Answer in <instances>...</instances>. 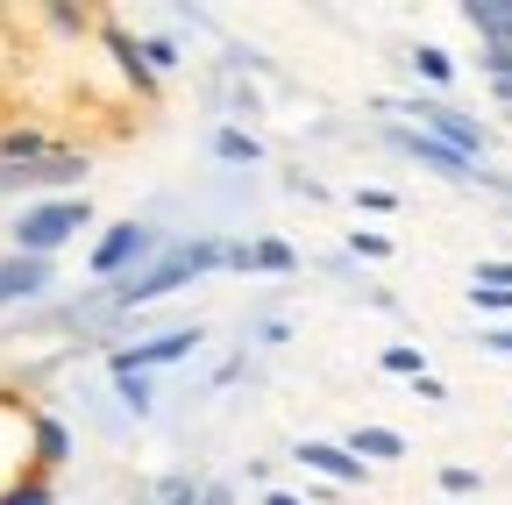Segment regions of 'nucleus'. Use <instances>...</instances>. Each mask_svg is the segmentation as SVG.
<instances>
[{
    "label": "nucleus",
    "mask_w": 512,
    "mask_h": 505,
    "mask_svg": "<svg viewBox=\"0 0 512 505\" xmlns=\"http://www.w3.org/2000/svg\"><path fill=\"white\" fill-rule=\"evenodd\" d=\"M228 257L221 242H192V249H171L164 264H150L143 278H128L121 285V299H157V292H171V285H185V278H200V271H214Z\"/></svg>",
    "instance_id": "f257e3e1"
},
{
    "label": "nucleus",
    "mask_w": 512,
    "mask_h": 505,
    "mask_svg": "<svg viewBox=\"0 0 512 505\" xmlns=\"http://www.w3.org/2000/svg\"><path fill=\"white\" fill-rule=\"evenodd\" d=\"M86 228V200H50V207H36V214H22V228H15V242L29 249V257H43V249H57L64 235H79Z\"/></svg>",
    "instance_id": "f03ea898"
},
{
    "label": "nucleus",
    "mask_w": 512,
    "mask_h": 505,
    "mask_svg": "<svg viewBox=\"0 0 512 505\" xmlns=\"http://www.w3.org/2000/svg\"><path fill=\"white\" fill-rule=\"evenodd\" d=\"M136 257H150V235H143L136 221H121V228H114V235L93 249V271H100V278H114L121 264H136Z\"/></svg>",
    "instance_id": "7ed1b4c3"
},
{
    "label": "nucleus",
    "mask_w": 512,
    "mask_h": 505,
    "mask_svg": "<svg viewBox=\"0 0 512 505\" xmlns=\"http://www.w3.org/2000/svg\"><path fill=\"white\" fill-rule=\"evenodd\" d=\"M192 342H200V335H192V328H171V335H157V342H136V349H128L121 356V370L128 377H136V370H150V363H178Z\"/></svg>",
    "instance_id": "20e7f679"
},
{
    "label": "nucleus",
    "mask_w": 512,
    "mask_h": 505,
    "mask_svg": "<svg viewBox=\"0 0 512 505\" xmlns=\"http://www.w3.org/2000/svg\"><path fill=\"white\" fill-rule=\"evenodd\" d=\"M463 15H470V29H484L498 50H512V0H470Z\"/></svg>",
    "instance_id": "39448f33"
},
{
    "label": "nucleus",
    "mask_w": 512,
    "mask_h": 505,
    "mask_svg": "<svg viewBox=\"0 0 512 505\" xmlns=\"http://www.w3.org/2000/svg\"><path fill=\"white\" fill-rule=\"evenodd\" d=\"M299 456H306V470H328L335 484H356V477H363V463H356L349 449H328V441H306Z\"/></svg>",
    "instance_id": "423d86ee"
},
{
    "label": "nucleus",
    "mask_w": 512,
    "mask_h": 505,
    "mask_svg": "<svg viewBox=\"0 0 512 505\" xmlns=\"http://www.w3.org/2000/svg\"><path fill=\"white\" fill-rule=\"evenodd\" d=\"M43 257H29V264H0V299H22V292H43Z\"/></svg>",
    "instance_id": "0eeeda50"
},
{
    "label": "nucleus",
    "mask_w": 512,
    "mask_h": 505,
    "mask_svg": "<svg viewBox=\"0 0 512 505\" xmlns=\"http://www.w3.org/2000/svg\"><path fill=\"white\" fill-rule=\"evenodd\" d=\"M420 129H441L448 143H456V157H477V143H484V136L470 129L463 114H420Z\"/></svg>",
    "instance_id": "6e6552de"
},
{
    "label": "nucleus",
    "mask_w": 512,
    "mask_h": 505,
    "mask_svg": "<svg viewBox=\"0 0 512 505\" xmlns=\"http://www.w3.org/2000/svg\"><path fill=\"white\" fill-rule=\"evenodd\" d=\"M235 264H256V271H292V249H285V242H256V249H242Z\"/></svg>",
    "instance_id": "1a4fd4ad"
},
{
    "label": "nucleus",
    "mask_w": 512,
    "mask_h": 505,
    "mask_svg": "<svg viewBox=\"0 0 512 505\" xmlns=\"http://www.w3.org/2000/svg\"><path fill=\"white\" fill-rule=\"evenodd\" d=\"M399 143H406L413 157H427V164H441V171H463V157H456V150H441V143H427V136H413V129H406Z\"/></svg>",
    "instance_id": "9d476101"
},
{
    "label": "nucleus",
    "mask_w": 512,
    "mask_h": 505,
    "mask_svg": "<svg viewBox=\"0 0 512 505\" xmlns=\"http://www.w3.org/2000/svg\"><path fill=\"white\" fill-rule=\"evenodd\" d=\"M356 456H399V434L392 427H363L356 434Z\"/></svg>",
    "instance_id": "9b49d317"
},
{
    "label": "nucleus",
    "mask_w": 512,
    "mask_h": 505,
    "mask_svg": "<svg viewBox=\"0 0 512 505\" xmlns=\"http://www.w3.org/2000/svg\"><path fill=\"white\" fill-rule=\"evenodd\" d=\"M413 65H420V79H434V86H441V79H456V65H448V50H420Z\"/></svg>",
    "instance_id": "f8f14e48"
},
{
    "label": "nucleus",
    "mask_w": 512,
    "mask_h": 505,
    "mask_svg": "<svg viewBox=\"0 0 512 505\" xmlns=\"http://www.w3.org/2000/svg\"><path fill=\"white\" fill-rule=\"evenodd\" d=\"M384 370H399V377H420V349H384Z\"/></svg>",
    "instance_id": "ddd939ff"
},
{
    "label": "nucleus",
    "mask_w": 512,
    "mask_h": 505,
    "mask_svg": "<svg viewBox=\"0 0 512 505\" xmlns=\"http://www.w3.org/2000/svg\"><path fill=\"white\" fill-rule=\"evenodd\" d=\"M36 441H43V463H57V456H64V427H50V420H36Z\"/></svg>",
    "instance_id": "4468645a"
},
{
    "label": "nucleus",
    "mask_w": 512,
    "mask_h": 505,
    "mask_svg": "<svg viewBox=\"0 0 512 505\" xmlns=\"http://www.w3.org/2000/svg\"><path fill=\"white\" fill-rule=\"evenodd\" d=\"M121 399L136 406V413H150V385H143V377H128V370H121Z\"/></svg>",
    "instance_id": "2eb2a0df"
},
{
    "label": "nucleus",
    "mask_w": 512,
    "mask_h": 505,
    "mask_svg": "<svg viewBox=\"0 0 512 505\" xmlns=\"http://www.w3.org/2000/svg\"><path fill=\"white\" fill-rule=\"evenodd\" d=\"M491 86L512 100V50H498V57H491Z\"/></svg>",
    "instance_id": "dca6fc26"
},
{
    "label": "nucleus",
    "mask_w": 512,
    "mask_h": 505,
    "mask_svg": "<svg viewBox=\"0 0 512 505\" xmlns=\"http://www.w3.org/2000/svg\"><path fill=\"white\" fill-rule=\"evenodd\" d=\"M477 306H484V313H505L512 292H505V285H477Z\"/></svg>",
    "instance_id": "f3484780"
},
{
    "label": "nucleus",
    "mask_w": 512,
    "mask_h": 505,
    "mask_svg": "<svg viewBox=\"0 0 512 505\" xmlns=\"http://www.w3.org/2000/svg\"><path fill=\"white\" fill-rule=\"evenodd\" d=\"M0 505H43V491H15V498H0Z\"/></svg>",
    "instance_id": "a211bd4d"
},
{
    "label": "nucleus",
    "mask_w": 512,
    "mask_h": 505,
    "mask_svg": "<svg viewBox=\"0 0 512 505\" xmlns=\"http://www.w3.org/2000/svg\"><path fill=\"white\" fill-rule=\"evenodd\" d=\"M491 349H505V356H512V335H491Z\"/></svg>",
    "instance_id": "6ab92c4d"
}]
</instances>
